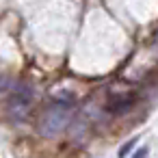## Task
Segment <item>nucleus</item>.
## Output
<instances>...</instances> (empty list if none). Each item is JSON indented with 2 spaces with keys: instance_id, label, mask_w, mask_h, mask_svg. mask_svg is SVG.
<instances>
[{
  "instance_id": "f257e3e1",
  "label": "nucleus",
  "mask_w": 158,
  "mask_h": 158,
  "mask_svg": "<svg viewBox=\"0 0 158 158\" xmlns=\"http://www.w3.org/2000/svg\"><path fill=\"white\" fill-rule=\"evenodd\" d=\"M72 115H74V100L72 98H54L39 113V119H37L39 134L46 139L59 136L69 126Z\"/></svg>"
},
{
  "instance_id": "f03ea898",
  "label": "nucleus",
  "mask_w": 158,
  "mask_h": 158,
  "mask_svg": "<svg viewBox=\"0 0 158 158\" xmlns=\"http://www.w3.org/2000/svg\"><path fill=\"white\" fill-rule=\"evenodd\" d=\"M33 102H35V91L31 85L26 82H18L13 87V93L9 98V104H7V113L13 121H24L28 115H31V108H33Z\"/></svg>"
},
{
  "instance_id": "7ed1b4c3",
  "label": "nucleus",
  "mask_w": 158,
  "mask_h": 158,
  "mask_svg": "<svg viewBox=\"0 0 158 158\" xmlns=\"http://www.w3.org/2000/svg\"><path fill=\"white\" fill-rule=\"evenodd\" d=\"M134 106V95L126 93V95H110L108 100V110L110 113H126Z\"/></svg>"
},
{
  "instance_id": "20e7f679",
  "label": "nucleus",
  "mask_w": 158,
  "mask_h": 158,
  "mask_svg": "<svg viewBox=\"0 0 158 158\" xmlns=\"http://www.w3.org/2000/svg\"><path fill=\"white\" fill-rule=\"evenodd\" d=\"M136 143H139V136H132L130 141H126V143H123V145L119 147L117 156H119V158H128V154H130V152L134 149V145H136Z\"/></svg>"
},
{
  "instance_id": "39448f33",
  "label": "nucleus",
  "mask_w": 158,
  "mask_h": 158,
  "mask_svg": "<svg viewBox=\"0 0 158 158\" xmlns=\"http://www.w3.org/2000/svg\"><path fill=\"white\" fill-rule=\"evenodd\" d=\"M147 154H149V147H147V145H141L139 149H134V152H132V156H130V158H147Z\"/></svg>"
},
{
  "instance_id": "423d86ee",
  "label": "nucleus",
  "mask_w": 158,
  "mask_h": 158,
  "mask_svg": "<svg viewBox=\"0 0 158 158\" xmlns=\"http://www.w3.org/2000/svg\"><path fill=\"white\" fill-rule=\"evenodd\" d=\"M7 85H9L7 76H2V74H0V91H5V89H7Z\"/></svg>"
}]
</instances>
